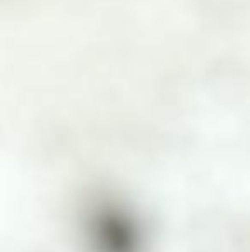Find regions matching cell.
Returning <instances> with one entry per match:
<instances>
[{
    "mask_svg": "<svg viewBox=\"0 0 250 252\" xmlns=\"http://www.w3.org/2000/svg\"><path fill=\"white\" fill-rule=\"evenodd\" d=\"M202 10L207 12V16H214L218 19L231 14H237L247 5V0H200Z\"/></svg>",
    "mask_w": 250,
    "mask_h": 252,
    "instance_id": "cell-1",
    "label": "cell"
},
{
    "mask_svg": "<svg viewBox=\"0 0 250 252\" xmlns=\"http://www.w3.org/2000/svg\"><path fill=\"white\" fill-rule=\"evenodd\" d=\"M233 247L238 252H250V221H245L233 232Z\"/></svg>",
    "mask_w": 250,
    "mask_h": 252,
    "instance_id": "cell-2",
    "label": "cell"
}]
</instances>
